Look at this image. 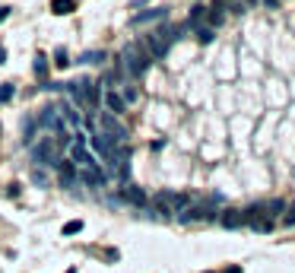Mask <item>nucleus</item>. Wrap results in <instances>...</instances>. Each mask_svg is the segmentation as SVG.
<instances>
[{
  "label": "nucleus",
  "mask_w": 295,
  "mask_h": 273,
  "mask_svg": "<svg viewBox=\"0 0 295 273\" xmlns=\"http://www.w3.org/2000/svg\"><path fill=\"white\" fill-rule=\"evenodd\" d=\"M60 152H64V146H60V140H57V136H41V140L29 143V156H32V162H35V165L57 168Z\"/></svg>",
  "instance_id": "f257e3e1"
},
{
  "label": "nucleus",
  "mask_w": 295,
  "mask_h": 273,
  "mask_svg": "<svg viewBox=\"0 0 295 273\" xmlns=\"http://www.w3.org/2000/svg\"><path fill=\"white\" fill-rule=\"evenodd\" d=\"M149 64H152V57H149V51H146L140 41H130V45L121 51V67H124L127 76H143L146 70H149Z\"/></svg>",
  "instance_id": "f03ea898"
},
{
  "label": "nucleus",
  "mask_w": 295,
  "mask_h": 273,
  "mask_svg": "<svg viewBox=\"0 0 295 273\" xmlns=\"http://www.w3.org/2000/svg\"><path fill=\"white\" fill-rule=\"evenodd\" d=\"M149 207H152V213H159V216H171V213H184L190 207V197L187 194H175V191H159L149 200Z\"/></svg>",
  "instance_id": "7ed1b4c3"
},
{
  "label": "nucleus",
  "mask_w": 295,
  "mask_h": 273,
  "mask_svg": "<svg viewBox=\"0 0 295 273\" xmlns=\"http://www.w3.org/2000/svg\"><path fill=\"white\" fill-rule=\"evenodd\" d=\"M99 127H102V134H105L115 146H124V143H127V127L118 121V115L102 112V115H99Z\"/></svg>",
  "instance_id": "20e7f679"
},
{
  "label": "nucleus",
  "mask_w": 295,
  "mask_h": 273,
  "mask_svg": "<svg viewBox=\"0 0 295 273\" xmlns=\"http://www.w3.org/2000/svg\"><path fill=\"white\" fill-rule=\"evenodd\" d=\"M35 118H38V127H41V131H51V134H67V131H70V127L64 124V118H60V108H57V105L41 108Z\"/></svg>",
  "instance_id": "39448f33"
},
{
  "label": "nucleus",
  "mask_w": 295,
  "mask_h": 273,
  "mask_svg": "<svg viewBox=\"0 0 295 273\" xmlns=\"http://www.w3.org/2000/svg\"><path fill=\"white\" fill-rule=\"evenodd\" d=\"M181 223H200V219H216V197L210 200H200L194 207H187L184 213H178Z\"/></svg>",
  "instance_id": "423d86ee"
},
{
  "label": "nucleus",
  "mask_w": 295,
  "mask_h": 273,
  "mask_svg": "<svg viewBox=\"0 0 295 273\" xmlns=\"http://www.w3.org/2000/svg\"><path fill=\"white\" fill-rule=\"evenodd\" d=\"M140 45H143L146 51H149V57H152V61H162V57L168 54V48H171L168 41L159 35V29H155V32H149V35H143V38H140Z\"/></svg>",
  "instance_id": "0eeeda50"
},
{
  "label": "nucleus",
  "mask_w": 295,
  "mask_h": 273,
  "mask_svg": "<svg viewBox=\"0 0 295 273\" xmlns=\"http://www.w3.org/2000/svg\"><path fill=\"white\" fill-rule=\"evenodd\" d=\"M102 105H105V112H111V115H124L127 112V99H124V92H118V89L102 92Z\"/></svg>",
  "instance_id": "6e6552de"
},
{
  "label": "nucleus",
  "mask_w": 295,
  "mask_h": 273,
  "mask_svg": "<svg viewBox=\"0 0 295 273\" xmlns=\"http://www.w3.org/2000/svg\"><path fill=\"white\" fill-rule=\"evenodd\" d=\"M121 200L134 203V207H146V203H149L146 191H143V187H137V184H124V187H121Z\"/></svg>",
  "instance_id": "1a4fd4ad"
},
{
  "label": "nucleus",
  "mask_w": 295,
  "mask_h": 273,
  "mask_svg": "<svg viewBox=\"0 0 295 273\" xmlns=\"http://www.w3.org/2000/svg\"><path fill=\"white\" fill-rule=\"evenodd\" d=\"M60 118H64V124L67 127H70V131L76 134V131H80V124H83V118H80V112H76V108H73V102H60Z\"/></svg>",
  "instance_id": "9d476101"
},
{
  "label": "nucleus",
  "mask_w": 295,
  "mask_h": 273,
  "mask_svg": "<svg viewBox=\"0 0 295 273\" xmlns=\"http://www.w3.org/2000/svg\"><path fill=\"white\" fill-rule=\"evenodd\" d=\"M102 92H105V89H102V86H99V83H92V80H83V96H86V112H92V108H95V105H99V102H102Z\"/></svg>",
  "instance_id": "9b49d317"
},
{
  "label": "nucleus",
  "mask_w": 295,
  "mask_h": 273,
  "mask_svg": "<svg viewBox=\"0 0 295 273\" xmlns=\"http://www.w3.org/2000/svg\"><path fill=\"white\" fill-rule=\"evenodd\" d=\"M219 226L222 229H241L248 223H245V213H241V210H222L219 213Z\"/></svg>",
  "instance_id": "f8f14e48"
},
{
  "label": "nucleus",
  "mask_w": 295,
  "mask_h": 273,
  "mask_svg": "<svg viewBox=\"0 0 295 273\" xmlns=\"http://www.w3.org/2000/svg\"><path fill=\"white\" fill-rule=\"evenodd\" d=\"M35 127H38V118H25V121H22V143H25V146H29V143H35Z\"/></svg>",
  "instance_id": "ddd939ff"
},
{
  "label": "nucleus",
  "mask_w": 295,
  "mask_h": 273,
  "mask_svg": "<svg viewBox=\"0 0 295 273\" xmlns=\"http://www.w3.org/2000/svg\"><path fill=\"white\" fill-rule=\"evenodd\" d=\"M168 10H146V13H137L134 16V25H143V22H152V19H165Z\"/></svg>",
  "instance_id": "4468645a"
},
{
  "label": "nucleus",
  "mask_w": 295,
  "mask_h": 273,
  "mask_svg": "<svg viewBox=\"0 0 295 273\" xmlns=\"http://www.w3.org/2000/svg\"><path fill=\"white\" fill-rule=\"evenodd\" d=\"M73 10H76V0H51V13H57V16H67Z\"/></svg>",
  "instance_id": "2eb2a0df"
},
{
  "label": "nucleus",
  "mask_w": 295,
  "mask_h": 273,
  "mask_svg": "<svg viewBox=\"0 0 295 273\" xmlns=\"http://www.w3.org/2000/svg\"><path fill=\"white\" fill-rule=\"evenodd\" d=\"M29 178H32V184H38V187H48V184H51V178H48L45 172H41V165H35V168H32V175H29Z\"/></svg>",
  "instance_id": "dca6fc26"
},
{
  "label": "nucleus",
  "mask_w": 295,
  "mask_h": 273,
  "mask_svg": "<svg viewBox=\"0 0 295 273\" xmlns=\"http://www.w3.org/2000/svg\"><path fill=\"white\" fill-rule=\"evenodd\" d=\"M251 229H254V232H270V229H273V219H270V216H257L254 223H251Z\"/></svg>",
  "instance_id": "f3484780"
},
{
  "label": "nucleus",
  "mask_w": 295,
  "mask_h": 273,
  "mask_svg": "<svg viewBox=\"0 0 295 273\" xmlns=\"http://www.w3.org/2000/svg\"><path fill=\"white\" fill-rule=\"evenodd\" d=\"M197 38H200L203 45H210V41L216 38V29H213V25H200V29H197Z\"/></svg>",
  "instance_id": "a211bd4d"
},
{
  "label": "nucleus",
  "mask_w": 295,
  "mask_h": 273,
  "mask_svg": "<svg viewBox=\"0 0 295 273\" xmlns=\"http://www.w3.org/2000/svg\"><path fill=\"white\" fill-rule=\"evenodd\" d=\"M99 61H105V51H86L80 57V64H99Z\"/></svg>",
  "instance_id": "6ab92c4d"
},
{
  "label": "nucleus",
  "mask_w": 295,
  "mask_h": 273,
  "mask_svg": "<svg viewBox=\"0 0 295 273\" xmlns=\"http://www.w3.org/2000/svg\"><path fill=\"white\" fill-rule=\"evenodd\" d=\"M286 207H289V203H286V200H280V197H276V200H270V203H267V210H270V219H273V216H280V213H286Z\"/></svg>",
  "instance_id": "aec40b11"
},
{
  "label": "nucleus",
  "mask_w": 295,
  "mask_h": 273,
  "mask_svg": "<svg viewBox=\"0 0 295 273\" xmlns=\"http://www.w3.org/2000/svg\"><path fill=\"white\" fill-rule=\"evenodd\" d=\"M206 16V6H194V10H190V16H187V25H197Z\"/></svg>",
  "instance_id": "412c9836"
},
{
  "label": "nucleus",
  "mask_w": 295,
  "mask_h": 273,
  "mask_svg": "<svg viewBox=\"0 0 295 273\" xmlns=\"http://www.w3.org/2000/svg\"><path fill=\"white\" fill-rule=\"evenodd\" d=\"M35 73H38V76L48 73V57H45V54H35Z\"/></svg>",
  "instance_id": "4be33fe9"
},
{
  "label": "nucleus",
  "mask_w": 295,
  "mask_h": 273,
  "mask_svg": "<svg viewBox=\"0 0 295 273\" xmlns=\"http://www.w3.org/2000/svg\"><path fill=\"white\" fill-rule=\"evenodd\" d=\"M76 232H83V223L80 219H70V223L64 226V235H76Z\"/></svg>",
  "instance_id": "5701e85b"
},
{
  "label": "nucleus",
  "mask_w": 295,
  "mask_h": 273,
  "mask_svg": "<svg viewBox=\"0 0 295 273\" xmlns=\"http://www.w3.org/2000/svg\"><path fill=\"white\" fill-rule=\"evenodd\" d=\"M13 92H16V89H13V83H3V86H0V102H10V99H13Z\"/></svg>",
  "instance_id": "b1692460"
},
{
  "label": "nucleus",
  "mask_w": 295,
  "mask_h": 273,
  "mask_svg": "<svg viewBox=\"0 0 295 273\" xmlns=\"http://www.w3.org/2000/svg\"><path fill=\"white\" fill-rule=\"evenodd\" d=\"M54 64H57V67H70V57H67V51H64V48H57V54H54Z\"/></svg>",
  "instance_id": "393cba45"
},
{
  "label": "nucleus",
  "mask_w": 295,
  "mask_h": 273,
  "mask_svg": "<svg viewBox=\"0 0 295 273\" xmlns=\"http://www.w3.org/2000/svg\"><path fill=\"white\" fill-rule=\"evenodd\" d=\"M283 223H286V226H295V203H289V207H286V213H283Z\"/></svg>",
  "instance_id": "a878e982"
},
{
  "label": "nucleus",
  "mask_w": 295,
  "mask_h": 273,
  "mask_svg": "<svg viewBox=\"0 0 295 273\" xmlns=\"http://www.w3.org/2000/svg\"><path fill=\"white\" fill-rule=\"evenodd\" d=\"M124 99H127V105H130V102H137V89L134 86H124Z\"/></svg>",
  "instance_id": "bb28decb"
},
{
  "label": "nucleus",
  "mask_w": 295,
  "mask_h": 273,
  "mask_svg": "<svg viewBox=\"0 0 295 273\" xmlns=\"http://www.w3.org/2000/svg\"><path fill=\"white\" fill-rule=\"evenodd\" d=\"M260 3H264L267 10H276V6H280V0H260Z\"/></svg>",
  "instance_id": "cd10ccee"
},
{
  "label": "nucleus",
  "mask_w": 295,
  "mask_h": 273,
  "mask_svg": "<svg viewBox=\"0 0 295 273\" xmlns=\"http://www.w3.org/2000/svg\"><path fill=\"white\" fill-rule=\"evenodd\" d=\"M6 16H10V6H0V22H3Z\"/></svg>",
  "instance_id": "c85d7f7f"
},
{
  "label": "nucleus",
  "mask_w": 295,
  "mask_h": 273,
  "mask_svg": "<svg viewBox=\"0 0 295 273\" xmlns=\"http://www.w3.org/2000/svg\"><path fill=\"white\" fill-rule=\"evenodd\" d=\"M3 57H6V54H3V48H0V64H3Z\"/></svg>",
  "instance_id": "c756f323"
},
{
  "label": "nucleus",
  "mask_w": 295,
  "mask_h": 273,
  "mask_svg": "<svg viewBox=\"0 0 295 273\" xmlns=\"http://www.w3.org/2000/svg\"><path fill=\"white\" fill-rule=\"evenodd\" d=\"M248 3H254V0H248Z\"/></svg>",
  "instance_id": "7c9ffc66"
},
{
  "label": "nucleus",
  "mask_w": 295,
  "mask_h": 273,
  "mask_svg": "<svg viewBox=\"0 0 295 273\" xmlns=\"http://www.w3.org/2000/svg\"><path fill=\"white\" fill-rule=\"evenodd\" d=\"M0 131H3V127H0Z\"/></svg>",
  "instance_id": "2f4dec72"
}]
</instances>
